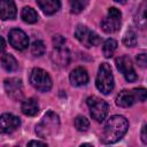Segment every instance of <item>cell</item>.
I'll return each instance as SVG.
<instances>
[{"label": "cell", "instance_id": "obj_1", "mask_svg": "<svg viewBox=\"0 0 147 147\" xmlns=\"http://www.w3.org/2000/svg\"><path fill=\"white\" fill-rule=\"evenodd\" d=\"M127 129H129L127 119L124 116L114 115L108 118L105 125L102 141L105 144H115L124 137Z\"/></svg>", "mask_w": 147, "mask_h": 147}, {"label": "cell", "instance_id": "obj_2", "mask_svg": "<svg viewBox=\"0 0 147 147\" xmlns=\"http://www.w3.org/2000/svg\"><path fill=\"white\" fill-rule=\"evenodd\" d=\"M60 129V118L54 111H47L36 125V133L39 138L53 137Z\"/></svg>", "mask_w": 147, "mask_h": 147}, {"label": "cell", "instance_id": "obj_3", "mask_svg": "<svg viewBox=\"0 0 147 147\" xmlns=\"http://www.w3.org/2000/svg\"><path fill=\"white\" fill-rule=\"evenodd\" d=\"M147 100V90L144 87L124 90L119 92L116 96V105L122 108H127L137 102H142Z\"/></svg>", "mask_w": 147, "mask_h": 147}, {"label": "cell", "instance_id": "obj_4", "mask_svg": "<svg viewBox=\"0 0 147 147\" xmlns=\"http://www.w3.org/2000/svg\"><path fill=\"white\" fill-rule=\"evenodd\" d=\"M95 85L98 90L103 94H109L114 90V76L111 68L108 63H101L98 70Z\"/></svg>", "mask_w": 147, "mask_h": 147}, {"label": "cell", "instance_id": "obj_5", "mask_svg": "<svg viewBox=\"0 0 147 147\" xmlns=\"http://www.w3.org/2000/svg\"><path fill=\"white\" fill-rule=\"evenodd\" d=\"M30 83L31 85L40 91V92H48L52 88V79L48 72L40 68H34L32 69L30 74Z\"/></svg>", "mask_w": 147, "mask_h": 147}, {"label": "cell", "instance_id": "obj_6", "mask_svg": "<svg viewBox=\"0 0 147 147\" xmlns=\"http://www.w3.org/2000/svg\"><path fill=\"white\" fill-rule=\"evenodd\" d=\"M75 37L82 45H84L87 48H90L92 46H96L101 41L98 33H95L94 31L90 30L87 26L82 25V24L77 25V28L75 30Z\"/></svg>", "mask_w": 147, "mask_h": 147}, {"label": "cell", "instance_id": "obj_7", "mask_svg": "<svg viewBox=\"0 0 147 147\" xmlns=\"http://www.w3.org/2000/svg\"><path fill=\"white\" fill-rule=\"evenodd\" d=\"M86 103L90 108V113L93 119H95L96 122H102L107 114H108V103L98 98V96H90L86 100Z\"/></svg>", "mask_w": 147, "mask_h": 147}, {"label": "cell", "instance_id": "obj_8", "mask_svg": "<svg viewBox=\"0 0 147 147\" xmlns=\"http://www.w3.org/2000/svg\"><path fill=\"white\" fill-rule=\"evenodd\" d=\"M121 21H122L121 11L117 8H115V7H110L108 9L107 16L101 21V29L106 33L116 32L117 30H119Z\"/></svg>", "mask_w": 147, "mask_h": 147}, {"label": "cell", "instance_id": "obj_9", "mask_svg": "<svg viewBox=\"0 0 147 147\" xmlns=\"http://www.w3.org/2000/svg\"><path fill=\"white\" fill-rule=\"evenodd\" d=\"M115 62H116V67H117L118 71L123 74V76L125 77V79L127 82H134L137 79V74L133 68L132 61L127 55L117 57Z\"/></svg>", "mask_w": 147, "mask_h": 147}, {"label": "cell", "instance_id": "obj_10", "mask_svg": "<svg viewBox=\"0 0 147 147\" xmlns=\"http://www.w3.org/2000/svg\"><path fill=\"white\" fill-rule=\"evenodd\" d=\"M9 44L17 51H23L29 46V38L21 29H11L8 34Z\"/></svg>", "mask_w": 147, "mask_h": 147}, {"label": "cell", "instance_id": "obj_11", "mask_svg": "<svg viewBox=\"0 0 147 147\" xmlns=\"http://www.w3.org/2000/svg\"><path fill=\"white\" fill-rule=\"evenodd\" d=\"M5 91L7 92V95L13 100H21L23 96V86L22 80L18 78H7L3 83Z\"/></svg>", "mask_w": 147, "mask_h": 147}, {"label": "cell", "instance_id": "obj_12", "mask_svg": "<svg viewBox=\"0 0 147 147\" xmlns=\"http://www.w3.org/2000/svg\"><path fill=\"white\" fill-rule=\"evenodd\" d=\"M0 125H1V131L3 133H11L16 129H18V126L21 125V119L13 114L6 113L2 114L0 117Z\"/></svg>", "mask_w": 147, "mask_h": 147}, {"label": "cell", "instance_id": "obj_13", "mask_svg": "<svg viewBox=\"0 0 147 147\" xmlns=\"http://www.w3.org/2000/svg\"><path fill=\"white\" fill-rule=\"evenodd\" d=\"M69 78H70V83L74 86H83L86 85L88 82V74L83 67H78L71 71Z\"/></svg>", "mask_w": 147, "mask_h": 147}, {"label": "cell", "instance_id": "obj_14", "mask_svg": "<svg viewBox=\"0 0 147 147\" xmlns=\"http://www.w3.org/2000/svg\"><path fill=\"white\" fill-rule=\"evenodd\" d=\"M0 8H1V18L6 20H14L16 17L17 10L15 2L13 0H0Z\"/></svg>", "mask_w": 147, "mask_h": 147}, {"label": "cell", "instance_id": "obj_15", "mask_svg": "<svg viewBox=\"0 0 147 147\" xmlns=\"http://www.w3.org/2000/svg\"><path fill=\"white\" fill-rule=\"evenodd\" d=\"M36 1H37L39 8L46 15L55 14L61 7V1L60 0H36Z\"/></svg>", "mask_w": 147, "mask_h": 147}, {"label": "cell", "instance_id": "obj_16", "mask_svg": "<svg viewBox=\"0 0 147 147\" xmlns=\"http://www.w3.org/2000/svg\"><path fill=\"white\" fill-rule=\"evenodd\" d=\"M21 110L26 116H36L39 111V105L38 101L33 98L25 99L21 105Z\"/></svg>", "mask_w": 147, "mask_h": 147}, {"label": "cell", "instance_id": "obj_17", "mask_svg": "<svg viewBox=\"0 0 147 147\" xmlns=\"http://www.w3.org/2000/svg\"><path fill=\"white\" fill-rule=\"evenodd\" d=\"M134 22L140 29H147V0H144L139 6L134 17Z\"/></svg>", "mask_w": 147, "mask_h": 147}, {"label": "cell", "instance_id": "obj_18", "mask_svg": "<svg viewBox=\"0 0 147 147\" xmlns=\"http://www.w3.org/2000/svg\"><path fill=\"white\" fill-rule=\"evenodd\" d=\"M53 60L59 65H62V67L68 65V63H69V51L65 48V46L54 48Z\"/></svg>", "mask_w": 147, "mask_h": 147}, {"label": "cell", "instance_id": "obj_19", "mask_svg": "<svg viewBox=\"0 0 147 147\" xmlns=\"http://www.w3.org/2000/svg\"><path fill=\"white\" fill-rule=\"evenodd\" d=\"M1 64H2V68L9 72L15 71L18 67L16 59L11 54H7V53H3L2 57H1Z\"/></svg>", "mask_w": 147, "mask_h": 147}, {"label": "cell", "instance_id": "obj_20", "mask_svg": "<svg viewBox=\"0 0 147 147\" xmlns=\"http://www.w3.org/2000/svg\"><path fill=\"white\" fill-rule=\"evenodd\" d=\"M21 18L29 24H33L38 21V14L37 11L31 7H24L21 11Z\"/></svg>", "mask_w": 147, "mask_h": 147}, {"label": "cell", "instance_id": "obj_21", "mask_svg": "<svg viewBox=\"0 0 147 147\" xmlns=\"http://www.w3.org/2000/svg\"><path fill=\"white\" fill-rule=\"evenodd\" d=\"M116 48H117V41L113 38H108L103 42V46H102V53L105 57H111Z\"/></svg>", "mask_w": 147, "mask_h": 147}, {"label": "cell", "instance_id": "obj_22", "mask_svg": "<svg viewBox=\"0 0 147 147\" xmlns=\"http://www.w3.org/2000/svg\"><path fill=\"white\" fill-rule=\"evenodd\" d=\"M88 2H90V0H69L71 13L79 14L82 10L85 9V7L88 5Z\"/></svg>", "mask_w": 147, "mask_h": 147}, {"label": "cell", "instance_id": "obj_23", "mask_svg": "<svg viewBox=\"0 0 147 147\" xmlns=\"http://www.w3.org/2000/svg\"><path fill=\"white\" fill-rule=\"evenodd\" d=\"M31 52L34 56H41L45 54L46 52V47L45 44L41 40H34L31 45Z\"/></svg>", "mask_w": 147, "mask_h": 147}, {"label": "cell", "instance_id": "obj_24", "mask_svg": "<svg viewBox=\"0 0 147 147\" xmlns=\"http://www.w3.org/2000/svg\"><path fill=\"white\" fill-rule=\"evenodd\" d=\"M123 44L126 47H133L137 44V34L134 33L133 30H127L125 36L123 37Z\"/></svg>", "mask_w": 147, "mask_h": 147}, {"label": "cell", "instance_id": "obj_25", "mask_svg": "<svg viewBox=\"0 0 147 147\" xmlns=\"http://www.w3.org/2000/svg\"><path fill=\"white\" fill-rule=\"evenodd\" d=\"M75 126L78 131H82V132H85L87 131V129L90 127V122L86 117L84 116H77L75 118Z\"/></svg>", "mask_w": 147, "mask_h": 147}, {"label": "cell", "instance_id": "obj_26", "mask_svg": "<svg viewBox=\"0 0 147 147\" xmlns=\"http://www.w3.org/2000/svg\"><path fill=\"white\" fill-rule=\"evenodd\" d=\"M136 61L140 68H147V54H145V53L138 54L136 56Z\"/></svg>", "mask_w": 147, "mask_h": 147}, {"label": "cell", "instance_id": "obj_27", "mask_svg": "<svg viewBox=\"0 0 147 147\" xmlns=\"http://www.w3.org/2000/svg\"><path fill=\"white\" fill-rule=\"evenodd\" d=\"M53 45H54V48H59V47H63L65 45V39L60 36V34H56L53 37Z\"/></svg>", "mask_w": 147, "mask_h": 147}, {"label": "cell", "instance_id": "obj_28", "mask_svg": "<svg viewBox=\"0 0 147 147\" xmlns=\"http://www.w3.org/2000/svg\"><path fill=\"white\" fill-rule=\"evenodd\" d=\"M140 138H141V141L144 144H147V124L142 127L141 130V134H140Z\"/></svg>", "mask_w": 147, "mask_h": 147}, {"label": "cell", "instance_id": "obj_29", "mask_svg": "<svg viewBox=\"0 0 147 147\" xmlns=\"http://www.w3.org/2000/svg\"><path fill=\"white\" fill-rule=\"evenodd\" d=\"M28 146H47V144L46 142H44V141H37V140H31L29 144H28Z\"/></svg>", "mask_w": 147, "mask_h": 147}, {"label": "cell", "instance_id": "obj_30", "mask_svg": "<svg viewBox=\"0 0 147 147\" xmlns=\"http://www.w3.org/2000/svg\"><path fill=\"white\" fill-rule=\"evenodd\" d=\"M1 40H2V52H3V51H5V47H6V44H5L3 38H1Z\"/></svg>", "mask_w": 147, "mask_h": 147}, {"label": "cell", "instance_id": "obj_31", "mask_svg": "<svg viewBox=\"0 0 147 147\" xmlns=\"http://www.w3.org/2000/svg\"><path fill=\"white\" fill-rule=\"evenodd\" d=\"M116 2H119V3H123V2H125L126 0H115Z\"/></svg>", "mask_w": 147, "mask_h": 147}]
</instances>
